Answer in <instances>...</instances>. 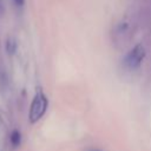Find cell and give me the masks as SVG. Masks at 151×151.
I'll use <instances>...</instances> for the list:
<instances>
[{
  "mask_svg": "<svg viewBox=\"0 0 151 151\" xmlns=\"http://www.w3.org/2000/svg\"><path fill=\"white\" fill-rule=\"evenodd\" d=\"M48 106V99L45 96L44 91L41 88H38V91L35 92L33 100L29 106V112H28V118H29V123L34 124L38 120H40L42 118V116L45 114L46 110Z\"/></svg>",
  "mask_w": 151,
  "mask_h": 151,
  "instance_id": "1",
  "label": "cell"
},
{
  "mask_svg": "<svg viewBox=\"0 0 151 151\" xmlns=\"http://www.w3.org/2000/svg\"><path fill=\"white\" fill-rule=\"evenodd\" d=\"M144 57H145V48L142 44H138L125 55L124 65L130 70H134L140 66Z\"/></svg>",
  "mask_w": 151,
  "mask_h": 151,
  "instance_id": "2",
  "label": "cell"
},
{
  "mask_svg": "<svg viewBox=\"0 0 151 151\" xmlns=\"http://www.w3.org/2000/svg\"><path fill=\"white\" fill-rule=\"evenodd\" d=\"M8 87V76L5 68H0V91L4 92Z\"/></svg>",
  "mask_w": 151,
  "mask_h": 151,
  "instance_id": "3",
  "label": "cell"
},
{
  "mask_svg": "<svg viewBox=\"0 0 151 151\" xmlns=\"http://www.w3.org/2000/svg\"><path fill=\"white\" fill-rule=\"evenodd\" d=\"M5 47H6V51H7L8 54H11V55L14 54L17 52V41H15V39L12 38V37L7 38V40L5 42Z\"/></svg>",
  "mask_w": 151,
  "mask_h": 151,
  "instance_id": "4",
  "label": "cell"
},
{
  "mask_svg": "<svg viewBox=\"0 0 151 151\" xmlns=\"http://www.w3.org/2000/svg\"><path fill=\"white\" fill-rule=\"evenodd\" d=\"M9 140H11V144H12L13 147H18L21 144V133H20V131L19 130H13L12 133H11Z\"/></svg>",
  "mask_w": 151,
  "mask_h": 151,
  "instance_id": "5",
  "label": "cell"
},
{
  "mask_svg": "<svg viewBox=\"0 0 151 151\" xmlns=\"http://www.w3.org/2000/svg\"><path fill=\"white\" fill-rule=\"evenodd\" d=\"M13 2L15 4L17 7H22L25 5V0H13Z\"/></svg>",
  "mask_w": 151,
  "mask_h": 151,
  "instance_id": "6",
  "label": "cell"
},
{
  "mask_svg": "<svg viewBox=\"0 0 151 151\" xmlns=\"http://www.w3.org/2000/svg\"><path fill=\"white\" fill-rule=\"evenodd\" d=\"M4 0H0V13H2L4 12Z\"/></svg>",
  "mask_w": 151,
  "mask_h": 151,
  "instance_id": "7",
  "label": "cell"
},
{
  "mask_svg": "<svg viewBox=\"0 0 151 151\" xmlns=\"http://www.w3.org/2000/svg\"><path fill=\"white\" fill-rule=\"evenodd\" d=\"M86 151H101V150H99V149H93V147H92V149H87Z\"/></svg>",
  "mask_w": 151,
  "mask_h": 151,
  "instance_id": "8",
  "label": "cell"
}]
</instances>
